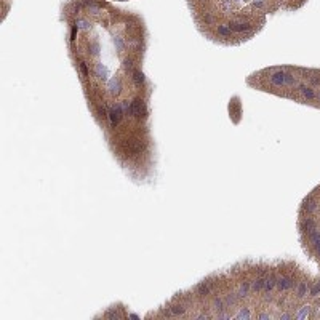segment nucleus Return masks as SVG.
<instances>
[{
  "label": "nucleus",
  "mask_w": 320,
  "mask_h": 320,
  "mask_svg": "<svg viewBox=\"0 0 320 320\" xmlns=\"http://www.w3.org/2000/svg\"><path fill=\"white\" fill-rule=\"evenodd\" d=\"M277 285H278V288H280V290H287V288H290L291 285V278H288V277H280L277 280Z\"/></svg>",
  "instance_id": "f03ea898"
},
{
  "label": "nucleus",
  "mask_w": 320,
  "mask_h": 320,
  "mask_svg": "<svg viewBox=\"0 0 320 320\" xmlns=\"http://www.w3.org/2000/svg\"><path fill=\"white\" fill-rule=\"evenodd\" d=\"M306 290H307V287H306V283H301V285H299V290H298L299 296H304V295H306Z\"/></svg>",
  "instance_id": "6e6552de"
},
{
  "label": "nucleus",
  "mask_w": 320,
  "mask_h": 320,
  "mask_svg": "<svg viewBox=\"0 0 320 320\" xmlns=\"http://www.w3.org/2000/svg\"><path fill=\"white\" fill-rule=\"evenodd\" d=\"M90 50H91L93 54H98V51H99V45H98V43H93V45L90 47Z\"/></svg>",
  "instance_id": "1a4fd4ad"
},
{
  "label": "nucleus",
  "mask_w": 320,
  "mask_h": 320,
  "mask_svg": "<svg viewBox=\"0 0 320 320\" xmlns=\"http://www.w3.org/2000/svg\"><path fill=\"white\" fill-rule=\"evenodd\" d=\"M263 285H266V280H263V278H259V280H256L253 283V290L254 291H258V290H261L263 288Z\"/></svg>",
  "instance_id": "39448f33"
},
{
  "label": "nucleus",
  "mask_w": 320,
  "mask_h": 320,
  "mask_svg": "<svg viewBox=\"0 0 320 320\" xmlns=\"http://www.w3.org/2000/svg\"><path fill=\"white\" fill-rule=\"evenodd\" d=\"M135 80L138 82V83H139V82H142V74H139V72H135Z\"/></svg>",
  "instance_id": "9b49d317"
},
{
  "label": "nucleus",
  "mask_w": 320,
  "mask_h": 320,
  "mask_svg": "<svg viewBox=\"0 0 320 320\" xmlns=\"http://www.w3.org/2000/svg\"><path fill=\"white\" fill-rule=\"evenodd\" d=\"M301 93L304 94L307 99H312V98L315 96V93L312 91V88H307V87H301Z\"/></svg>",
  "instance_id": "20e7f679"
},
{
  "label": "nucleus",
  "mask_w": 320,
  "mask_h": 320,
  "mask_svg": "<svg viewBox=\"0 0 320 320\" xmlns=\"http://www.w3.org/2000/svg\"><path fill=\"white\" fill-rule=\"evenodd\" d=\"M77 24H79V27H82V29H88V26H90L87 21H79Z\"/></svg>",
  "instance_id": "9d476101"
},
{
  "label": "nucleus",
  "mask_w": 320,
  "mask_h": 320,
  "mask_svg": "<svg viewBox=\"0 0 320 320\" xmlns=\"http://www.w3.org/2000/svg\"><path fill=\"white\" fill-rule=\"evenodd\" d=\"M271 82H272L274 85H277V87H282V85L285 83V74H283V72L274 74V75H272V79H271Z\"/></svg>",
  "instance_id": "f257e3e1"
},
{
  "label": "nucleus",
  "mask_w": 320,
  "mask_h": 320,
  "mask_svg": "<svg viewBox=\"0 0 320 320\" xmlns=\"http://www.w3.org/2000/svg\"><path fill=\"white\" fill-rule=\"evenodd\" d=\"M274 285H275V282H274V278H272V277L266 280V288H267V290H272V288H274Z\"/></svg>",
  "instance_id": "0eeeda50"
},
{
  "label": "nucleus",
  "mask_w": 320,
  "mask_h": 320,
  "mask_svg": "<svg viewBox=\"0 0 320 320\" xmlns=\"http://www.w3.org/2000/svg\"><path fill=\"white\" fill-rule=\"evenodd\" d=\"M230 29L235 30V32H243V30H250V24H247V23H240V24H230Z\"/></svg>",
  "instance_id": "7ed1b4c3"
},
{
  "label": "nucleus",
  "mask_w": 320,
  "mask_h": 320,
  "mask_svg": "<svg viewBox=\"0 0 320 320\" xmlns=\"http://www.w3.org/2000/svg\"><path fill=\"white\" fill-rule=\"evenodd\" d=\"M218 32H219L221 35H229V34H230V27L227 29V27H224V26H219V27H218Z\"/></svg>",
  "instance_id": "423d86ee"
},
{
  "label": "nucleus",
  "mask_w": 320,
  "mask_h": 320,
  "mask_svg": "<svg viewBox=\"0 0 320 320\" xmlns=\"http://www.w3.org/2000/svg\"><path fill=\"white\" fill-rule=\"evenodd\" d=\"M319 99H320V94H319Z\"/></svg>",
  "instance_id": "ddd939ff"
},
{
  "label": "nucleus",
  "mask_w": 320,
  "mask_h": 320,
  "mask_svg": "<svg viewBox=\"0 0 320 320\" xmlns=\"http://www.w3.org/2000/svg\"><path fill=\"white\" fill-rule=\"evenodd\" d=\"M75 34H77V29L74 27V29H72V35H70V40H75Z\"/></svg>",
  "instance_id": "f8f14e48"
}]
</instances>
